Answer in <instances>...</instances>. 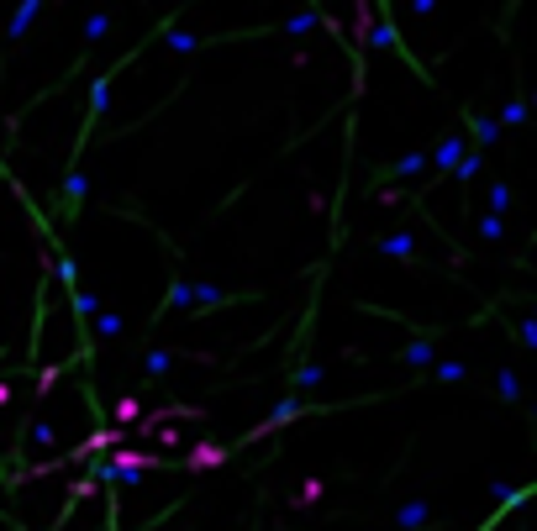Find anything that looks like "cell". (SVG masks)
<instances>
[{
    "instance_id": "cell-1",
    "label": "cell",
    "mask_w": 537,
    "mask_h": 531,
    "mask_svg": "<svg viewBox=\"0 0 537 531\" xmlns=\"http://www.w3.org/2000/svg\"><path fill=\"white\" fill-rule=\"evenodd\" d=\"M221 463H227V447H216V442H195V447L185 452V468H190V473L221 468Z\"/></svg>"
},
{
    "instance_id": "cell-2",
    "label": "cell",
    "mask_w": 537,
    "mask_h": 531,
    "mask_svg": "<svg viewBox=\"0 0 537 531\" xmlns=\"http://www.w3.org/2000/svg\"><path fill=\"white\" fill-rule=\"evenodd\" d=\"M37 11H42V0H16V16H11V42H22L26 26L37 22Z\"/></svg>"
},
{
    "instance_id": "cell-3",
    "label": "cell",
    "mask_w": 537,
    "mask_h": 531,
    "mask_svg": "<svg viewBox=\"0 0 537 531\" xmlns=\"http://www.w3.org/2000/svg\"><path fill=\"white\" fill-rule=\"evenodd\" d=\"M395 526H406V531H421V526H427V505H421V500L400 505V510H395Z\"/></svg>"
},
{
    "instance_id": "cell-4",
    "label": "cell",
    "mask_w": 537,
    "mask_h": 531,
    "mask_svg": "<svg viewBox=\"0 0 537 531\" xmlns=\"http://www.w3.org/2000/svg\"><path fill=\"white\" fill-rule=\"evenodd\" d=\"M137 415H143V400H137V395H127V400H116V426H132V421H137Z\"/></svg>"
},
{
    "instance_id": "cell-5",
    "label": "cell",
    "mask_w": 537,
    "mask_h": 531,
    "mask_svg": "<svg viewBox=\"0 0 537 531\" xmlns=\"http://www.w3.org/2000/svg\"><path fill=\"white\" fill-rule=\"evenodd\" d=\"M464 153V142L458 137H442V148H437V168H453V158Z\"/></svg>"
},
{
    "instance_id": "cell-6",
    "label": "cell",
    "mask_w": 537,
    "mask_h": 531,
    "mask_svg": "<svg viewBox=\"0 0 537 531\" xmlns=\"http://www.w3.org/2000/svg\"><path fill=\"white\" fill-rule=\"evenodd\" d=\"M69 300H74V316H79V321H90V316H95V300L84 295L79 284H74V290H69Z\"/></svg>"
},
{
    "instance_id": "cell-7",
    "label": "cell",
    "mask_w": 537,
    "mask_h": 531,
    "mask_svg": "<svg viewBox=\"0 0 537 531\" xmlns=\"http://www.w3.org/2000/svg\"><path fill=\"white\" fill-rule=\"evenodd\" d=\"M469 127H474L479 142H495V121H490V116H469Z\"/></svg>"
},
{
    "instance_id": "cell-8",
    "label": "cell",
    "mask_w": 537,
    "mask_h": 531,
    "mask_svg": "<svg viewBox=\"0 0 537 531\" xmlns=\"http://www.w3.org/2000/svg\"><path fill=\"white\" fill-rule=\"evenodd\" d=\"M26 437H32L37 447H53V426H48V421H37V426H26Z\"/></svg>"
},
{
    "instance_id": "cell-9",
    "label": "cell",
    "mask_w": 537,
    "mask_h": 531,
    "mask_svg": "<svg viewBox=\"0 0 537 531\" xmlns=\"http://www.w3.org/2000/svg\"><path fill=\"white\" fill-rule=\"evenodd\" d=\"M169 368H174L169 353H148V374H169Z\"/></svg>"
},
{
    "instance_id": "cell-10",
    "label": "cell",
    "mask_w": 537,
    "mask_h": 531,
    "mask_svg": "<svg viewBox=\"0 0 537 531\" xmlns=\"http://www.w3.org/2000/svg\"><path fill=\"white\" fill-rule=\"evenodd\" d=\"M106 26H111V16H106V11H100V16H90V26H84V37H90V42H95V37L106 32Z\"/></svg>"
},
{
    "instance_id": "cell-11",
    "label": "cell",
    "mask_w": 537,
    "mask_h": 531,
    "mask_svg": "<svg viewBox=\"0 0 537 531\" xmlns=\"http://www.w3.org/2000/svg\"><path fill=\"white\" fill-rule=\"evenodd\" d=\"M384 253H390V258H406L411 242H406V237H390V242H384Z\"/></svg>"
},
{
    "instance_id": "cell-12",
    "label": "cell",
    "mask_w": 537,
    "mask_h": 531,
    "mask_svg": "<svg viewBox=\"0 0 537 531\" xmlns=\"http://www.w3.org/2000/svg\"><path fill=\"white\" fill-rule=\"evenodd\" d=\"M116 331H121V316H111V310H106V316H100V337H116Z\"/></svg>"
},
{
    "instance_id": "cell-13",
    "label": "cell",
    "mask_w": 537,
    "mask_h": 531,
    "mask_svg": "<svg viewBox=\"0 0 537 531\" xmlns=\"http://www.w3.org/2000/svg\"><path fill=\"white\" fill-rule=\"evenodd\" d=\"M406 358H411V363H427L432 347H427V342H411V347H406Z\"/></svg>"
},
{
    "instance_id": "cell-14",
    "label": "cell",
    "mask_w": 537,
    "mask_h": 531,
    "mask_svg": "<svg viewBox=\"0 0 537 531\" xmlns=\"http://www.w3.org/2000/svg\"><path fill=\"white\" fill-rule=\"evenodd\" d=\"M311 26H316V16H311V11H306V16H295V22H290V26H285V32H311Z\"/></svg>"
}]
</instances>
